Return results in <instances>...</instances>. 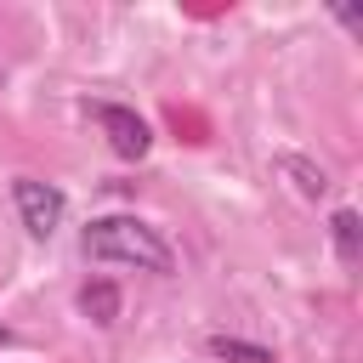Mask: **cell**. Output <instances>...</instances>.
I'll return each instance as SVG.
<instances>
[{
	"mask_svg": "<svg viewBox=\"0 0 363 363\" xmlns=\"http://www.w3.org/2000/svg\"><path fill=\"white\" fill-rule=\"evenodd\" d=\"M79 250H85L91 261L136 267V272H153V278L176 272V250H170V238H164L159 227H147L142 216H119V210H113V216H91Z\"/></svg>",
	"mask_w": 363,
	"mask_h": 363,
	"instance_id": "cell-1",
	"label": "cell"
},
{
	"mask_svg": "<svg viewBox=\"0 0 363 363\" xmlns=\"http://www.w3.org/2000/svg\"><path fill=\"white\" fill-rule=\"evenodd\" d=\"M11 204H17L23 233H28V238H40V244H45V238L62 227V210H68L62 187L40 182V176H17V182H11Z\"/></svg>",
	"mask_w": 363,
	"mask_h": 363,
	"instance_id": "cell-2",
	"label": "cell"
},
{
	"mask_svg": "<svg viewBox=\"0 0 363 363\" xmlns=\"http://www.w3.org/2000/svg\"><path fill=\"white\" fill-rule=\"evenodd\" d=\"M96 125L108 130V147H113L119 159H147V147H153V130H147V119H142L136 108L102 102V108H96Z\"/></svg>",
	"mask_w": 363,
	"mask_h": 363,
	"instance_id": "cell-3",
	"label": "cell"
},
{
	"mask_svg": "<svg viewBox=\"0 0 363 363\" xmlns=\"http://www.w3.org/2000/svg\"><path fill=\"white\" fill-rule=\"evenodd\" d=\"M79 312L108 329V323L119 318V284H113V278H91V284L79 289Z\"/></svg>",
	"mask_w": 363,
	"mask_h": 363,
	"instance_id": "cell-4",
	"label": "cell"
},
{
	"mask_svg": "<svg viewBox=\"0 0 363 363\" xmlns=\"http://www.w3.org/2000/svg\"><path fill=\"white\" fill-rule=\"evenodd\" d=\"M278 170L295 182V193H306V199H323L329 193V176H323V164H312V159H301V153H284L278 159Z\"/></svg>",
	"mask_w": 363,
	"mask_h": 363,
	"instance_id": "cell-5",
	"label": "cell"
},
{
	"mask_svg": "<svg viewBox=\"0 0 363 363\" xmlns=\"http://www.w3.org/2000/svg\"><path fill=\"white\" fill-rule=\"evenodd\" d=\"M329 238H335V255L352 267L357 250H363V221H357V210H335V216H329Z\"/></svg>",
	"mask_w": 363,
	"mask_h": 363,
	"instance_id": "cell-6",
	"label": "cell"
},
{
	"mask_svg": "<svg viewBox=\"0 0 363 363\" xmlns=\"http://www.w3.org/2000/svg\"><path fill=\"white\" fill-rule=\"evenodd\" d=\"M210 352H216V357H227V363H272V352H267V346L238 340V335H216V340H210Z\"/></svg>",
	"mask_w": 363,
	"mask_h": 363,
	"instance_id": "cell-7",
	"label": "cell"
},
{
	"mask_svg": "<svg viewBox=\"0 0 363 363\" xmlns=\"http://www.w3.org/2000/svg\"><path fill=\"white\" fill-rule=\"evenodd\" d=\"M0 346H11V329H6V323H0Z\"/></svg>",
	"mask_w": 363,
	"mask_h": 363,
	"instance_id": "cell-8",
	"label": "cell"
}]
</instances>
